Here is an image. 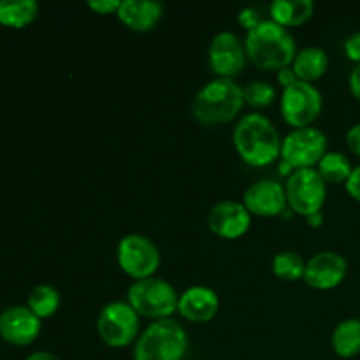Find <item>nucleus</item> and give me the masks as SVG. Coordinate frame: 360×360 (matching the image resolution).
I'll list each match as a JSON object with an SVG mask.
<instances>
[{
  "mask_svg": "<svg viewBox=\"0 0 360 360\" xmlns=\"http://www.w3.org/2000/svg\"><path fill=\"white\" fill-rule=\"evenodd\" d=\"M116 16L127 28L144 34L157 27L164 16V7L155 0H122Z\"/></svg>",
  "mask_w": 360,
  "mask_h": 360,
  "instance_id": "17",
  "label": "nucleus"
},
{
  "mask_svg": "<svg viewBox=\"0 0 360 360\" xmlns=\"http://www.w3.org/2000/svg\"><path fill=\"white\" fill-rule=\"evenodd\" d=\"M127 302L139 316L157 322L171 319L178 311L179 294L169 281L151 276L130 285L127 290Z\"/></svg>",
  "mask_w": 360,
  "mask_h": 360,
  "instance_id": "5",
  "label": "nucleus"
},
{
  "mask_svg": "<svg viewBox=\"0 0 360 360\" xmlns=\"http://www.w3.org/2000/svg\"><path fill=\"white\" fill-rule=\"evenodd\" d=\"M245 105L243 86L234 79H217L204 84L192 102V116L202 125H221L238 118Z\"/></svg>",
  "mask_w": 360,
  "mask_h": 360,
  "instance_id": "3",
  "label": "nucleus"
},
{
  "mask_svg": "<svg viewBox=\"0 0 360 360\" xmlns=\"http://www.w3.org/2000/svg\"><path fill=\"white\" fill-rule=\"evenodd\" d=\"M315 13L313 0H274L269 6L271 20L285 28L301 27Z\"/></svg>",
  "mask_w": 360,
  "mask_h": 360,
  "instance_id": "18",
  "label": "nucleus"
},
{
  "mask_svg": "<svg viewBox=\"0 0 360 360\" xmlns=\"http://www.w3.org/2000/svg\"><path fill=\"white\" fill-rule=\"evenodd\" d=\"M345 55L355 65H360V32H355L345 41Z\"/></svg>",
  "mask_w": 360,
  "mask_h": 360,
  "instance_id": "28",
  "label": "nucleus"
},
{
  "mask_svg": "<svg viewBox=\"0 0 360 360\" xmlns=\"http://www.w3.org/2000/svg\"><path fill=\"white\" fill-rule=\"evenodd\" d=\"M278 172H280V176H287V178H290L292 172H294V167H292V165H288L287 162L281 160L280 165H278Z\"/></svg>",
  "mask_w": 360,
  "mask_h": 360,
  "instance_id": "35",
  "label": "nucleus"
},
{
  "mask_svg": "<svg viewBox=\"0 0 360 360\" xmlns=\"http://www.w3.org/2000/svg\"><path fill=\"white\" fill-rule=\"evenodd\" d=\"M207 227L221 239H239L252 227V214L245 204L238 200H221L211 207Z\"/></svg>",
  "mask_w": 360,
  "mask_h": 360,
  "instance_id": "14",
  "label": "nucleus"
},
{
  "mask_svg": "<svg viewBox=\"0 0 360 360\" xmlns=\"http://www.w3.org/2000/svg\"><path fill=\"white\" fill-rule=\"evenodd\" d=\"M329 141L316 127L294 129L283 137L281 143V160L297 169H313L320 164L327 153Z\"/></svg>",
  "mask_w": 360,
  "mask_h": 360,
  "instance_id": "10",
  "label": "nucleus"
},
{
  "mask_svg": "<svg viewBox=\"0 0 360 360\" xmlns=\"http://www.w3.org/2000/svg\"><path fill=\"white\" fill-rule=\"evenodd\" d=\"M285 193L292 213L308 218L322 211L327 199V183L315 167L297 169L287 178Z\"/></svg>",
  "mask_w": 360,
  "mask_h": 360,
  "instance_id": "7",
  "label": "nucleus"
},
{
  "mask_svg": "<svg viewBox=\"0 0 360 360\" xmlns=\"http://www.w3.org/2000/svg\"><path fill=\"white\" fill-rule=\"evenodd\" d=\"M42 323L28 306H11L0 313V338L13 347H28L39 338Z\"/></svg>",
  "mask_w": 360,
  "mask_h": 360,
  "instance_id": "15",
  "label": "nucleus"
},
{
  "mask_svg": "<svg viewBox=\"0 0 360 360\" xmlns=\"http://www.w3.org/2000/svg\"><path fill=\"white\" fill-rule=\"evenodd\" d=\"M347 146L355 157L360 158V123H355L347 132Z\"/></svg>",
  "mask_w": 360,
  "mask_h": 360,
  "instance_id": "30",
  "label": "nucleus"
},
{
  "mask_svg": "<svg viewBox=\"0 0 360 360\" xmlns=\"http://www.w3.org/2000/svg\"><path fill=\"white\" fill-rule=\"evenodd\" d=\"M323 97L319 88L311 83L297 81L285 88L280 101V112L285 123L294 129L311 127V123L322 115Z\"/></svg>",
  "mask_w": 360,
  "mask_h": 360,
  "instance_id": "9",
  "label": "nucleus"
},
{
  "mask_svg": "<svg viewBox=\"0 0 360 360\" xmlns=\"http://www.w3.org/2000/svg\"><path fill=\"white\" fill-rule=\"evenodd\" d=\"M243 204L252 217H281L288 207L285 186L274 179H259L245 190Z\"/></svg>",
  "mask_w": 360,
  "mask_h": 360,
  "instance_id": "13",
  "label": "nucleus"
},
{
  "mask_svg": "<svg viewBox=\"0 0 360 360\" xmlns=\"http://www.w3.org/2000/svg\"><path fill=\"white\" fill-rule=\"evenodd\" d=\"M273 274L281 281H299L304 278L306 260L297 252H280L273 257Z\"/></svg>",
  "mask_w": 360,
  "mask_h": 360,
  "instance_id": "24",
  "label": "nucleus"
},
{
  "mask_svg": "<svg viewBox=\"0 0 360 360\" xmlns=\"http://www.w3.org/2000/svg\"><path fill=\"white\" fill-rule=\"evenodd\" d=\"M348 274V262L341 253L319 252L306 262L304 278L306 285L315 290H333L340 287Z\"/></svg>",
  "mask_w": 360,
  "mask_h": 360,
  "instance_id": "12",
  "label": "nucleus"
},
{
  "mask_svg": "<svg viewBox=\"0 0 360 360\" xmlns=\"http://www.w3.org/2000/svg\"><path fill=\"white\" fill-rule=\"evenodd\" d=\"M39 14L35 0H0V25L9 28H25L34 23Z\"/></svg>",
  "mask_w": 360,
  "mask_h": 360,
  "instance_id": "21",
  "label": "nucleus"
},
{
  "mask_svg": "<svg viewBox=\"0 0 360 360\" xmlns=\"http://www.w3.org/2000/svg\"><path fill=\"white\" fill-rule=\"evenodd\" d=\"M345 188H347L348 195H350L352 199L360 202V165L354 167L350 178H348V181L345 183Z\"/></svg>",
  "mask_w": 360,
  "mask_h": 360,
  "instance_id": "29",
  "label": "nucleus"
},
{
  "mask_svg": "<svg viewBox=\"0 0 360 360\" xmlns=\"http://www.w3.org/2000/svg\"><path fill=\"white\" fill-rule=\"evenodd\" d=\"M116 260L127 276L139 281L155 276L160 266V252L146 236L127 234L120 239Z\"/></svg>",
  "mask_w": 360,
  "mask_h": 360,
  "instance_id": "8",
  "label": "nucleus"
},
{
  "mask_svg": "<svg viewBox=\"0 0 360 360\" xmlns=\"http://www.w3.org/2000/svg\"><path fill=\"white\" fill-rule=\"evenodd\" d=\"M243 95H245V105L253 109L269 108L276 101V90L271 83L262 79L250 81L246 86H243Z\"/></svg>",
  "mask_w": 360,
  "mask_h": 360,
  "instance_id": "25",
  "label": "nucleus"
},
{
  "mask_svg": "<svg viewBox=\"0 0 360 360\" xmlns=\"http://www.w3.org/2000/svg\"><path fill=\"white\" fill-rule=\"evenodd\" d=\"M141 316L127 301H112L97 316L98 338L111 348H125L139 338Z\"/></svg>",
  "mask_w": 360,
  "mask_h": 360,
  "instance_id": "6",
  "label": "nucleus"
},
{
  "mask_svg": "<svg viewBox=\"0 0 360 360\" xmlns=\"http://www.w3.org/2000/svg\"><path fill=\"white\" fill-rule=\"evenodd\" d=\"M306 224H308L311 229L322 227V225H323V213H322V211H320V213H315V214H311V217L306 218Z\"/></svg>",
  "mask_w": 360,
  "mask_h": 360,
  "instance_id": "34",
  "label": "nucleus"
},
{
  "mask_svg": "<svg viewBox=\"0 0 360 360\" xmlns=\"http://www.w3.org/2000/svg\"><path fill=\"white\" fill-rule=\"evenodd\" d=\"M220 309V297L210 287L195 285L179 295L178 313L192 323H206L217 316Z\"/></svg>",
  "mask_w": 360,
  "mask_h": 360,
  "instance_id": "16",
  "label": "nucleus"
},
{
  "mask_svg": "<svg viewBox=\"0 0 360 360\" xmlns=\"http://www.w3.org/2000/svg\"><path fill=\"white\" fill-rule=\"evenodd\" d=\"M207 55L213 74L224 79H232L241 74L248 62L245 41H241L234 32H220L214 35Z\"/></svg>",
  "mask_w": 360,
  "mask_h": 360,
  "instance_id": "11",
  "label": "nucleus"
},
{
  "mask_svg": "<svg viewBox=\"0 0 360 360\" xmlns=\"http://www.w3.org/2000/svg\"><path fill=\"white\" fill-rule=\"evenodd\" d=\"M330 347L341 359H354L360 354V320L347 319L338 323L330 336Z\"/></svg>",
  "mask_w": 360,
  "mask_h": 360,
  "instance_id": "20",
  "label": "nucleus"
},
{
  "mask_svg": "<svg viewBox=\"0 0 360 360\" xmlns=\"http://www.w3.org/2000/svg\"><path fill=\"white\" fill-rule=\"evenodd\" d=\"M292 69L299 81L313 83L326 76L327 69H329V56H327L326 49L319 48V46H309V48L297 51Z\"/></svg>",
  "mask_w": 360,
  "mask_h": 360,
  "instance_id": "19",
  "label": "nucleus"
},
{
  "mask_svg": "<svg viewBox=\"0 0 360 360\" xmlns=\"http://www.w3.org/2000/svg\"><path fill=\"white\" fill-rule=\"evenodd\" d=\"M246 56L262 70H280L290 67L297 55V44L290 30L273 20H262L253 30L246 32Z\"/></svg>",
  "mask_w": 360,
  "mask_h": 360,
  "instance_id": "2",
  "label": "nucleus"
},
{
  "mask_svg": "<svg viewBox=\"0 0 360 360\" xmlns=\"http://www.w3.org/2000/svg\"><path fill=\"white\" fill-rule=\"evenodd\" d=\"M316 171L320 172L326 183L345 185L354 171V165H352L350 158L341 151H327L326 157L316 165Z\"/></svg>",
  "mask_w": 360,
  "mask_h": 360,
  "instance_id": "22",
  "label": "nucleus"
},
{
  "mask_svg": "<svg viewBox=\"0 0 360 360\" xmlns=\"http://www.w3.org/2000/svg\"><path fill=\"white\" fill-rule=\"evenodd\" d=\"M86 6L90 7L94 13L105 16V14L118 13L120 6H122V0H88Z\"/></svg>",
  "mask_w": 360,
  "mask_h": 360,
  "instance_id": "27",
  "label": "nucleus"
},
{
  "mask_svg": "<svg viewBox=\"0 0 360 360\" xmlns=\"http://www.w3.org/2000/svg\"><path fill=\"white\" fill-rule=\"evenodd\" d=\"M276 79H278V83H280V86L283 88V90H285V88L292 86V84L297 83V81H299L297 76H295L294 69H292V65L278 70V72H276Z\"/></svg>",
  "mask_w": 360,
  "mask_h": 360,
  "instance_id": "31",
  "label": "nucleus"
},
{
  "mask_svg": "<svg viewBox=\"0 0 360 360\" xmlns=\"http://www.w3.org/2000/svg\"><path fill=\"white\" fill-rule=\"evenodd\" d=\"M27 306L41 320L49 319L60 308V292L51 285H37L28 295Z\"/></svg>",
  "mask_w": 360,
  "mask_h": 360,
  "instance_id": "23",
  "label": "nucleus"
},
{
  "mask_svg": "<svg viewBox=\"0 0 360 360\" xmlns=\"http://www.w3.org/2000/svg\"><path fill=\"white\" fill-rule=\"evenodd\" d=\"M348 84H350V91L355 98L360 102V65H355L354 70L348 77Z\"/></svg>",
  "mask_w": 360,
  "mask_h": 360,
  "instance_id": "32",
  "label": "nucleus"
},
{
  "mask_svg": "<svg viewBox=\"0 0 360 360\" xmlns=\"http://www.w3.org/2000/svg\"><path fill=\"white\" fill-rule=\"evenodd\" d=\"M232 143L241 160L252 167H267L281 158L283 139L274 123L260 112H248L238 120Z\"/></svg>",
  "mask_w": 360,
  "mask_h": 360,
  "instance_id": "1",
  "label": "nucleus"
},
{
  "mask_svg": "<svg viewBox=\"0 0 360 360\" xmlns=\"http://www.w3.org/2000/svg\"><path fill=\"white\" fill-rule=\"evenodd\" d=\"M188 334L174 319L151 322L134 343V360H183L188 352Z\"/></svg>",
  "mask_w": 360,
  "mask_h": 360,
  "instance_id": "4",
  "label": "nucleus"
},
{
  "mask_svg": "<svg viewBox=\"0 0 360 360\" xmlns=\"http://www.w3.org/2000/svg\"><path fill=\"white\" fill-rule=\"evenodd\" d=\"M260 21H262V18H260L259 11H257L255 7H245V9L239 11L238 23L241 25L246 32L253 30V28H255Z\"/></svg>",
  "mask_w": 360,
  "mask_h": 360,
  "instance_id": "26",
  "label": "nucleus"
},
{
  "mask_svg": "<svg viewBox=\"0 0 360 360\" xmlns=\"http://www.w3.org/2000/svg\"><path fill=\"white\" fill-rule=\"evenodd\" d=\"M25 360H60L58 357H56L55 354H51V352H34V354L28 355L27 359Z\"/></svg>",
  "mask_w": 360,
  "mask_h": 360,
  "instance_id": "33",
  "label": "nucleus"
}]
</instances>
